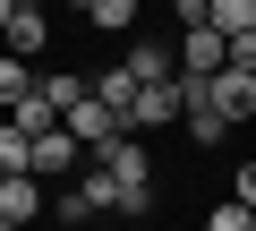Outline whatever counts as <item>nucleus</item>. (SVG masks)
Returning <instances> with one entry per match:
<instances>
[{"label":"nucleus","instance_id":"f257e3e1","mask_svg":"<svg viewBox=\"0 0 256 231\" xmlns=\"http://www.w3.org/2000/svg\"><path fill=\"white\" fill-rule=\"evenodd\" d=\"M102 171L120 188V214H154V154H146V137H120L102 154Z\"/></svg>","mask_w":256,"mask_h":231},{"label":"nucleus","instance_id":"f03ea898","mask_svg":"<svg viewBox=\"0 0 256 231\" xmlns=\"http://www.w3.org/2000/svg\"><path fill=\"white\" fill-rule=\"evenodd\" d=\"M171 120H180V69L154 77V86H137V103L120 111V129H128V137H162Z\"/></svg>","mask_w":256,"mask_h":231},{"label":"nucleus","instance_id":"7ed1b4c3","mask_svg":"<svg viewBox=\"0 0 256 231\" xmlns=\"http://www.w3.org/2000/svg\"><path fill=\"white\" fill-rule=\"evenodd\" d=\"M43 214H60V222H86V214H120V188H111V171H102V163H86V171H77V188H60Z\"/></svg>","mask_w":256,"mask_h":231},{"label":"nucleus","instance_id":"20e7f679","mask_svg":"<svg viewBox=\"0 0 256 231\" xmlns=\"http://www.w3.org/2000/svg\"><path fill=\"white\" fill-rule=\"evenodd\" d=\"M60 137H77V154H94V163H102V154L120 146V120H111L94 94H77V103L60 111Z\"/></svg>","mask_w":256,"mask_h":231},{"label":"nucleus","instance_id":"39448f33","mask_svg":"<svg viewBox=\"0 0 256 231\" xmlns=\"http://www.w3.org/2000/svg\"><path fill=\"white\" fill-rule=\"evenodd\" d=\"M205 94H214V111H222V129H230V120H256V69H214Z\"/></svg>","mask_w":256,"mask_h":231},{"label":"nucleus","instance_id":"423d86ee","mask_svg":"<svg viewBox=\"0 0 256 231\" xmlns=\"http://www.w3.org/2000/svg\"><path fill=\"white\" fill-rule=\"evenodd\" d=\"M43 43H52V18H43V9H9L0 52H9V60H43Z\"/></svg>","mask_w":256,"mask_h":231},{"label":"nucleus","instance_id":"0eeeda50","mask_svg":"<svg viewBox=\"0 0 256 231\" xmlns=\"http://www.w3.org/2000/svg\"><path fill=\"white\" fill-rule=\"evenodd\" d=\"M77 163H86V154H77V137H60V129H52V137H34V154H26V180H43V188H52V180H68Z\"/></svg>","mask_w":256,"mask_h":231},{"label":"nucleus","instance_id":"6e6552de","mask_svg":"<svg viewBox=\"0 0 256 231\" xmlns=\"http://www.w3.org/2000/svg\"><path fill=\"white\" fill-rule=\"evenodd\" d=\"M171 69H180V77H214V69H222V35H214V26H188L180 52H171Z\"/></svg>","mask_w":256,"mask_h":231},{"label":"nucleus","instance_id":"1a4fd4ad","mask_svg":"<svg viewBox=\"0 0 256 231\" xmlns=\"http://www.w3.org/2000/svg\"><path fill=\"white\" fill-rule=\"evenodd\" d=\"M43 205H52V188H43V180H26V171H18V180H0V214H9L18 231H26Z\"/></svg>","mask_w":256,"mask_h":231},{"label":"nucleus","instance_id":"9d476101","mask_svg":"<svg viewBox=\"0 0 256 231\" xmlns=\"http://www.w3.org/2000/svg\"><path fill=\"white\" fill-rule=\"evenodd\" d=\"M0 120H9V129H18V137H52V129H60V111H52V103H43V94H26V103H18V111H0Z\"/></svg>","mask_w":256,"mask_h":231},{"label":"nucleus","instance_id":"9b49d317","mask_svg":"<svg viewBox=\"0 0 256 231\" xmlns=\"http://www.w3.org/2000/svg\"><path fill=\"white\" fill-rule=\"evenodd\" d=\"M205 26H214L222 43H230V35H248V26H256V0H205Z\"/></svg>","mask_w":256,"mask_h":231},{"label":"nucleus","instance_id":"f8f14e48","mask_svg":"<svg viewBox=\"0 0 256 231\" xmlns=\"http://www.w3.org/2000/svg\"><path fill=\"white\" fill-rule=\"evenodd\" d=\"M120 69L137 77V86H154V77H171V52H162V43H128V52H120Z\"/></svg>","mask_w":256,"mask_h":231},{"label":"nucleus","instance_id":"ddd939ff","mask_svg":"<svg viewBox=\"0 0 256 231\" xmlns=\"http://www.w3.org/2000/svg\"><path fill=\"white\" fill-rule=\"evenodd\" d=\"M34 94V60H9V52H0V111H18Z\"/></svg>","mask_w":256,"mask_h":231},{"label":"nucleus","instance_id":"4468645a","mask_svg":"<svg viewBox=\"0 0 256 231\" xmlns=\"http://www.w3.org/2000/svg\"><path fill=\"white\" fill-rule=\"evenodd\" d=\"M86 26H102V35H128V26H137V0H86Z\"/></svg>","mask_w":256,"mask_h":231},{"label":"nucleus","instance_id":"2eb2a0df","mask_svg":"<svg viewBox=\"0 0 256 231\" xmlns=\"http://www.w3.org/2000/svg\"><path fill=\"white\" fill-rule=\"evenodd\" d=\"M205 231H256V205H239V197H230V205H214V214H205Z\"/></svg>","mask_w":256,"mask_h":231},{"label":"nucleus","instance_id":"dca6fc26","mask_svg":"<svg viewBox=\"0 0 256 231\" xmlns=\"http://www.w3.org/2000/svg\"><path fill=\"white\" fill-rule=\"evenodd\" d=\"M222 69H256V26H248V35H230V43H222Z\"/></svg>","mask_w":256,"mask_h":231},{"label":"nucleus","instance_id":"f3484780","mask_svg":"<svg viewBox=\"0 0 256 231\" xmlns=\"http://www.w3.org/2000/svg\"><path fill=\"white\" fill-rule=\"evenodd\" d=\"M171 18H180V35H188V26H205V0H171Z\"/></svg>","mask_w":256,"mask_h":231},{"label":"nucleus","instance_id":"a211bd4d","mask_svg":"<svg viewBox=\"0 0 256 231\" xmlns=\"http://www.w3.org/2000/svg\"><path fill=\"white\" fill-rule=\"evenodd\" d=\"M230 197H239V205H256V163H239V180H230Z\"/></svg>","mask_w":256,"mask_h":231},{"label":"nucleus","instance_id":"6ab92c4d","mask_svg":"<svg viewBox=\"0 0 256 231\" xmlns=\"http://www.w3.org/2000/svg\"><path fill=\"white\" fill-rule=\"evenodd\" d=\"M9 9H43V0H9Z\"/></svg>","mask_w":256,"mask_h":231},{"label":"nucleus","instance_id":"aec40b11","mask_svg":"<svg viewBox=\"0 0 256 231\" xmlns=\"http://www.w3.org/2000/svg\"><path fill=\"white\" fill-rule=\"evenodd\" d=\"M0 26H9V0H0Z\"/></svg>","mask_w":256,"mask_h":231},{"label":"nucleus","instance_id":"412c9836","mask_svg":"<svg viewBox=\"0 0 256 231\" xmlns=\"http://www.w3.org/2000/svg\"><path fill=\"white\" fill-rule=\"evenodd\" d=\"M0 231H18V222H9V214H0Z\"/></svg>","mask_w":256,"mask_h":231}]
</instances>
